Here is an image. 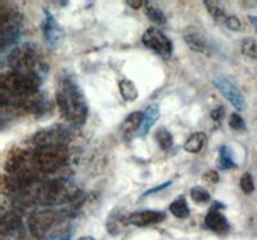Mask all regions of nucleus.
<instances>
[{"label": "nucleus", "instance_id": "f257e3e1", "mask_svg": "<svg viewBox=\"0 0 257 240\" xmlns=\"http://www.w3.org/2000/svg\"><path fill=\"white\" fill-rule=\"evenodd\" d=\"M57 103L62 117L72 126H81L88 118V102L84 91L71 76L62 77L57 86Z\"/></svg>", "mask_w": 257, "mask_h": 240}, {"label": "nucleus", "instance_id": "f03ea898", "mask_svg": "<svg viewBox=\"0 0 257 240\" xmlns=\"http://www.w3.org/2000/svg\"><path fill=\"white\" fill-rule=\"evenodd\" d=\"M9 68L12 72L32 77L41 81V77L47 72V65L43 61L38 47L30 43L18 45L8 56Z\"/></svg>", "mask_w": 257, "mask_h": 240}, {"label": "nucleus", "instance_id": "7ed1b4c3", "mask_svg": "<svg viewBox=\"0 0 257 240\" xmlns=\"http://www.w3.org/2000/svg\"><path fill=\"white\" fill-rule=\"evenodd\" d=\"M0 40H2V49H6L9 45L15 44L16 41L22 35V16L13 9L12 7H7L2 4L0 12Z\"/></svg>", "mask_w": 257, "mask_h": 240}, {"label": "nucleus", "instance_id": "20e7f679", "mask_svg": "<svg viewBox=\"0 0 257 240\" xmlns=\"http://www.w3.org/2000/svg\"><path fill=\"white\" fill-rule=\"evenodd\" d=\"M35 168L43 172H54L67 161V152L64 147H39L32 155Z\"/></svg>", "mask_w": 257, "mask_h": 240}, {"label": "nucleus", "instance_id": "39448f33", "mask_svg": "<svg viewBox=\"0 0 257 240\" xmlns=\"http://www.w3.org/2000/svg\"><path fill=\"white\" fill-rule=\"evenodd\" d=\"M73 187L67 181H53L40 186L38 199L43 204L54 205L72 199Z\"/></svg>", "mask_w": 257, "mask_h": 240}, {"label": "nucleus", "instance_id": "423d86ee", "mask_svg": "<svg viewBox=\"0 0 257 240\" xmlns=\"http://www.w3.org/2000/svg\"><path fill=\"white\" fill-rule=\"evenodd\" d=\"M142 43L149 50L162 58L167 59L173 54V43L165 35L160 29L152 26L146 30V33L142 36Z\"/></svg>", "mask_w": 257, "mask_h": 240}, {"label": "nucleus", "instance_id": "0eeeda50", "mask_svg": "<svg viewBox=\"0 0 257 240\" xmlns=\"http://www.w3.org/2000/svg\"><path fill=\"white\" fill-rule=\"evenodd\" d=\"M71 138V132L67 127L62 125L48 127L41 130L34 138V143L36 147H64Z\"/></svg>", "mask_w": 257, "mask_h": 240}, {"label": "nucleus", "instance_id": "6e6552de", "mask_svg": "<svg viewBox=\"0 0 257 240\" xmlns=\"http://www.w3.org/2000/svg\"><path fill=\"white\" fill-rule=\"evenodd\" d=\"M62 218L61 211L54 209H45V211L36 212L30 217V230L35 236H43L45 232L56 225Z\"/></svg>", "mask_w": 257, "mask_h": 240}, {"label": "nucleus", "instance_id": "1a4fd4ad", "mask_svg": "<svg viewBox=\"0 0 257 240\" xmlns=\"http://www.w3.org/2000/svg\"><path fill=\"white\" fill-rule=\"evenodd\" d=\"M213 85L222 94V97H225L230 102L234 108H237L238 111H243L245 108L244 97L230 80L225 79L222 76H217L213 79Z\"/></svg>", "mask_w": 257, "mask_h": 240}, {"label": "nucleus", "instance_id": "9d476101", "mask_svg": "<svg viewBox=\"0 0 257 240\" xmlns=\"http://www.w3.org/2000/svg\"><path fill=\"white\" fill-rule=\"evenodd\" d=\"M222 208L225 207L220 203H213L212 208L205 217V227L219 235L228 234L230 230V223L226 220V217L221 213Z\"/></svg>", "mask_w": 257, "mask_h": 240}, {"label": "nucleus", "instance_id": "9b49d317", "mask_svg": "<svg viewBox=\"0 0 257 240\" xmlns=\"http://www.w3.org/2000/svg\"><path fill=\"white\" fill-rule=\"evenodd\" d=\"M41 33L44 43L49 49H54L62 39V29L52 13L45 11L44 21L41 22Z\"/></svg>", "mask_w": 257, "mask_h": 240}, {"label": "nucleus", "instance_id": "f8f14e48", "mask_svg": "<svg viewBox=\"0 0 257 240\" xmlns=\"http://www.w3.org/2000/svg\"><path fill=\"white\" fill-rule=\"evenodd\" d=\"M166 218V213L162 211H139L134 213L128 214L126 217V222L130 225H134L137 227H147V226L158 225Z\"/></svg>", "mask_w": 257, "mask_h": 240}, {"label": "nucleus", "instance_id": "ddd939ff", "mask_svg": "<svg viewBox=\"0 0 257 240\" xmlns=\"http://www.w3.org/2000/svg\"><path fill=\"white\" fill-rule=\"evenodd\" d=\"M184 40L190 50L199 54H210L211 45L206 36L196 27H188L184 31Z\"/></svg>", "mask_w": 257, "mask_h": 240}, {"label": "nucleus", "instance_id": "4468645a", "mask_svg": "<svg viewBox=\"0 0 257 240\" xmlns=\"http://www.w3.org/2000/svg\"><path fill=\"white\" fill-rule=\"evenodd\" d=\"M160 118V107L156 103H152V104H149L148 107L144 111V117H143V122H142V126L138 131V135L139 136H144L149 132V130L152 129V126L155 125L156 122Z\"/></svg>", "mask_w": 257, "mask_h": 240}, {"label": "nucleus", "instance_id": "2eb2a0df", "mask_svg": "<svg viewBox=\"0 0 257 240\" xmlns=\"http://www.w3.org/2000/svg\"><path fill=\"white\" fill-rule=\"evenodd\" d=\"M144 112L137 111L133 112L125 118V121L121 125V131H122L123 136H133L134 132L139 131L142 126V122H143Z\"/></svg>", "mask_w": 257, "mask_h": 240}, {"label": "nucleus", "instance_id": "dca6fc26", "mask_svg": "<svg viewBox=\"0 0 257 240\" xmlns=\"http://www.w3.org/2000/svg\"><path fill=\"white\" fill-rule=\"evenodd\" d=\"M207 136L205 132H194L188 138L184 144V150L188 153H198L201 152L202 148L205 147Z\"/></svg>", "mask_w": 257, "mask_h": 240}, {"label": "nucleus", "instance_id": "f3484780", "mask_svg": "<svg viewBox=\"0 0 257 240\" xmlns=\"http://www.w3.org/2000/svg\"><path fill=\"white\" fill-rule=\"evenodd\" d=\"M118 90H120L121 97L123 98V100L126 102H135L139 97V91L138 88L135 86L134 82L132 80L122 79L118 82Z\"/></svg>", "mask_w": 257, "mask_h": 240}, {"label": "nucleus", "instance_id": "a211bd4d", "mask_svg": "<svg viewBox=\"0 0 257 240\" xmlns=\"http://www.w3.org/2000/svg\"><path fill=\"white\" fill-rule=\"evenodd\" d=\"M170 212L173 216H175L176 218H180V220H184V218H188L190 214L189 205H188L187 199L184 196L180 195L178 199L174 200L171 204H170Z\"/></svg>", "mask_w": 257, "mask_h": 240}, {"label": "nucleus", "instance_id": "6ab92c4d", "mask_svg": "<svg viewBox=\"0 0 257 240\" xmlns=\"http://www.w3.org/2000/svg\"><path fill=\"white\" fill-rule=\"evenodd\" d=\"M205 7L207 8L208 13H210L211 17L216 22H220V24H225V21L228 18V15H226V11H225L224 6L219 2H212V0H206Z\"/></svg>", "mask_w": 257, "mask_h": 240}, {"label": "nucleus", "instance_id": "aec40b11", "mask_svg": "<svg viewBox=\"0 0 257 240\" xmlns=\"http://www.w3.org/2000/svg\"><path fill=\"white\" fill-rule=\"evenodd\" d=\"M219 167L221 170H230L235 168L237 164L233 159V152L228 145H222L219 150Z\"/></svg>", "mask_w": 257, "mask_h": 240}, {"label": "nucleus", "instance_id": "412c9836", "mask_svg": "<svg viewBox=\"0 0 257 240\" xmlns=\"http://www.w3.org/2000/svg\"><path fill=\"white\" fill-rule=\"evenodd\" d=\"M146 15L149 20L152 21L153 24L156 25H165L166 24V16H165L164 11L158 8L156 4L152 3H146Z\"/></svg>", "mask_w": 257, "mask_h": 240}, {"label": "nucleus", "instance_id": "4be33fe9", "mask_svg": "<svg viewBox=\"0 0 257 240\" xmlns=\"http://www.w3.org/2000/svg\"><path fill=\"white\" fill-rule=\"evenodd\" d=\"M155 139L156 141H157L158 145H160L161 149L169 150L170 148L173 147V144H174L173 135H171V132H170L169 130L165 129V127H160V129L156 131Z\"/></svg>", "mask_w": 257, "mask_h": 240}, {"label": "nucleus", "instance_id": "5701e85b", "mask_svg": "<svg viewBox=\"0 0 257 240\" xmlns=\"http://www.w3.org/2000/svg\"><path fill=\"white\" fill-rule=\"evenodd\" d=\"M240 52L243 56L257 61V40H254L253 38L243 39L240 44Z\"/></svg>", "mask_w": 257, "mask_h": 240}, {"label": "nucleus", "instance_id": "b1692460", "mask_svg": "<svg viewBox=\"0 0 257 240\" xmlns=\"http://www.w3.org/2000/svg\"><path fill=\"white\" fill-rule=\"evenodd\" d=\"M190 196L192 199L196 203H199V204H203V203L210 202L211 195L205 187L202 186H194L190 189Z\"/></svg>", "mask_w": 257, "mask_h": 240}, {"label": "nucleus", "instance_id": "393cba45", "mask_svg": "<svg viewBox=\"0 0 257 240\" xmlns=\"http://www.w3.org/2000/svg\"><path fill=\"white\" fill-rule=\"evenodd\" d=\"M228 123H229V127L233 129L234 131H244L245 130L244 120H243L242 116H240L239 113H235V112L229 116Z\"/></svg>", "mask_w": 257, "mask_h": 240}, {"label": "nucleus", "instance_id": "a878e982", "mask_svg": "<svg viewBox=\"0 0 257 240\" xmlns=\"http://www.w3.org/2000/svg\"><path fill=\"white\" fill-rule=\"evenodd\" d=\"M239 185H240V189H242V191L244 194L253 193L254 182H253V179H252L251 173H244V175L240 177Z\"/></svg>", "mask_w": 257, "mask_h": 240}, {"label": "nucleus", "instance_id": "bb28decb", "mask_svg": "<svg viewBox=\"0 0 257 240\" xmlns=\"http://www.w3.org/2000/svg\"><path fill=\"white\" fill-rule=\"evenodd\" d=\"M225 26L228 27L231 31H240L242 30V22L237 16H228L226 21H225Z\"/></svg>", "mask_w": 257, "mask_h": 240}, {"label": "nucleus", "instance_id": "cd10ccee", "mask_svg": "<svg viewBox=\"0 0 257 240\" xmlns=\"http://www.w3.org/2000/svg\"><path fill=\"white\" fill-rule=\"evenodd\" d=\"M171 184H173V181H166V182H164V184L157 185V186H155V187H152V189H149V190L144 191L143 195H142V196H148V195H151V194L158 193V191L164 190V189H166V187H169Z\"/></svg>", "mask_w": 257, "mask_h": 240}, {"label": "nucleus", "instance_id": "c85d7f7f", "mask_svg": "<svg viewBox=\"0 0 257 240\" xmlns=\"http://www.w3.org/2000/svg\"><path fill=\"white\" fill-rule=\"evenodd\" d=\"M224 116H225V111L222 107H217V108H215L212 112H211V118H212L215 122H220V121L224 118Z\"/></svg>", "mask_w": 257, "mask_h": 240}, {"label": "nucleus", "instance_id": "c756f323", "mask_svg": "<svg viewBox=\"0 0 257 240\" xmlns=\"http://www.w3.org/2000/svg\"><path fill=\"white\" fill-rule=\"evenodd\" d=\"M71 239V232H61V234H54L49 235L48 237H44V240H70Z\"/></svg>", "mask_w": 257, "mask_h": 240}, {"label": "nucleus", "instance_id": "7c9ffc66", "mask_svg": "<svg viewBox=\"0 0 257 240\" xmlns=\"http://www.w3.org/2000/svg\"><path fill=\"white\" fill-rule=\"evenodd\" d=\"M203 179L207 180V181L212 182V184H216L219 181V175H217L216 171H208L207 173L203 175Z\"/></svg>", "mask_w": 257, "mask_h": 240}, {"label": "nucleus", "instance_id": "2f4dec72", "mask_svg": "<svg viewBox=\"0 0 257 240\" xmlns=\"http://www.w3.org/2000/svg\"><path fill=\"white\" fill-rule=\"evenodd\" d=\"M126 3H127L128 7H132L133 9H139L146 4L143 0H127Z\"/></svg>", "mask_w": 257, "mask_h": 240}, {"label": "nucleus", "instance_id": "473e14b6", "mask_svg": "<svg viewBox=\"0 0 257 240\" xmlns=\"http://www.w3.org/2000/svg\"><path fill=\"white\" fill-rule=\"evenodd\" d=\"M249 22H251V25L253 26V29L256 30L257 33V16H249Z\"/></svg>", "mask_w": 257, "mask_h": 240}, {"label": "nucleus", "instance_id": "72a5a7b5", "mask_svg": "<svg viewBox=\"0 0 257 240\" xmlns=\"http://www.w3.org/2000/svg\"><path fill=\"white\" fill-rule=\"evenodd\" d=\"M76 240H95V239H94L93 236H82V237H79V239H76Z\"/></svg>", "mask_w": 257, "mask_h": 240}]
</instances>
